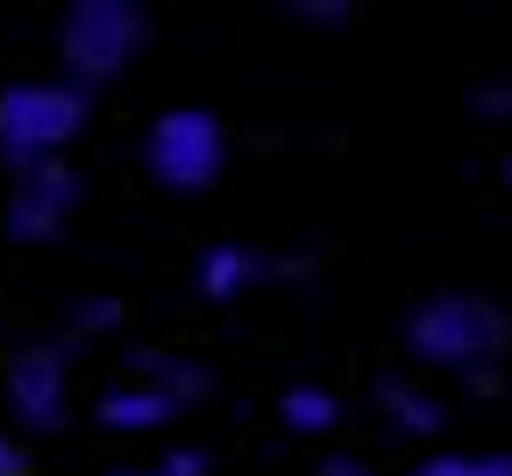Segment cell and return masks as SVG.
Here are the masks:
<instances>
[{
  "instance_id": "obj_1",
  "label": "cell",
  "mask_w": 512,
  "mask_h": 476,
  "mask_svg": "<svg viewBox=\"0 0 512 476\" xmlns=\"http://www.w3.org/2000/svg\"><path fill=\"white\" fill-rule=\"evenodd\" d=\"M93 121V93L72 79H22L0 93V157L15 171L36 164H64V150L86 135Z\"/></svg>"
},
{
  "instance_id": "obj_4",
  "label": "cell",
  "mask_w": 512,
  "mask_h": 476,
  "mask_svg": "<svg viewBox=\"0 0 512 476\" xmlns=\"http://www.w3.org/2000/svg\"><path fill=\"white\" fill-rule=\"evenodd\" d=\"M143 164L171 192H207L228 164V128L207 107H164L143 135Z\"/></svg>"
},
{
  "instance_id": "obj_3",
  "label": "cell",
  "mask_w": 512,
  "mask_h": 476,
  "mask_svg": "<svg viewBox=\"0 0 512 476\" xmlns=\"http://www.w3.org/2000/svg\"><path fill=\"white\" fill-rule=\"evenodd\" d=\"M406 342H413V356H427L441 370H477L512 342V320L477 292H441L406 320Z\"/></svg>"
},
{
  "instance_id": "obj_13",
  "label": "cell",
  "mask_w": 512,
  "mask_h": 476,
  "mask_svg": "<svg viewBox=\"0 0 512 476\" xmlns=\"http://www.w3.org/2000/svg\"><path fill=\"white\" fill-rule=\"evenodd\" d=\"M0 476H29V455H22V441H8V434H0Z\"/></svg>"
},
{
  "instance_id": "obj_10",
  "label": "cell",
  "mask_w": 512,
  "mask_h": 476,
  "mask_svg": "<svg viewBox=\"0 0 512 476\" xmlns=\"http://www.w3.org/2000/svg\"><path fill=\"white\" fill-rule=\"evenodd\" d=\"M377 405H384V420H392L399 434H420V441H427V434H441V405H434L427 391L384 384V391H377Z\"/></svg>"
},
{
  "instance_id": "obj_6",
  "label": "cell",
  "mask_w": 512,
  "mask_h": 476,
  "mask_svg": "<svg viewBox=\"0 0 512 476\" xmlns=\"http://www.w3.org/2000/svg\"><path fill=\"white\" fill-rule=\"evenodd\" d=\"M8 405L22 427H57L64 405H72V370H64V349H22L8 370Z\"/></svg>"
},
{
  "instance_id": "obj_8",
  "label": "cell",
  "mask_w": 512,
  "mask_h": 476,
  "mask_svg": "<svg viewBox=\"0 0 512 476\" xmlns=\"http://www.w3.org/2000/svg\"><path fill=\"white\" fill-rule=\"evenodd\" d=\"M264 256H256V249H235V242H221V249H207L200 256V292L207 299H242V292H256V285H264Z\"/></svg>"
},
{
  "instance_id": "obj_2",
  "label": "cell",
  "mask_w": 512,
  "mask_h": 476,
  "mask_svg": "<svg viewBox=\"0 0 512 476\" xmlns=\"http://www.w3.org/2000/svg\"><path fill=\"white\" fill-rule=\"evenodd\" d=\"M150 50V15L136 8V0H79V8H64L57 22V57L64 72H72V86H100L114 72H128Z\"/></svg>"
},
{
  "instance_id": "obj_11",
  "label": "cell",
  "mask_w": 512,
  "mask_h": 476,
  "mask_svg": "<svg viewBox=\"0 0 512 476\" xmlns=\"http://www.w3.org/2000/svg\"><path fill=\"white\" fill-rule=\"evenodd\" d=\"M413 476H512V455H427Z\"/></svg>"
},
{
  "instance_id": "obj_16",
  "label": "cell",
  "mask_w": 512,
  "mask_h": 476,
  "mask_svg": "<svg viewBox=\"0 0 512 476\" xmlns=\"http://www.w3.org/2000/svg\"><path fill=\"white\" fill-rule=\"evenodd\" d=\"M498 178H505V185H512V150H505V164H498Z\"/></svg>"
},
{
  "instance_id": "obj_7",
  "label": "cell",
  "mask_w": 512,
  "mask_h": 476,
  "mask_svg": "<svg viewBox=\"0 0 512 476\" xmlns=\"http://www.w3.org/2000/svg\"><path fill=\"white\" fill-rule=\"evenodd\" d=\"M178 413V398L150 377V384H114V391H100V405H93V420L107 427V434H150V427H164Z\"/></svg>"
},
{
  "instance_id": "obj_5",
  "label": "cell",
  "mask_w": 512,
  "mask_h": 476,
  "mask_svg": "<svg viewBox=\"0 0 512 476\" xmlns=\"http://www.w3.org/2000/svg\"><path fill=\"white\" fill-rule=\"evenodd\" d=\"M72 207H79V171L72 164H36V171H22V185L8 199V235L50 242L64 221H72Z\"/></svg>"
},
{
  "instance_id": "obj_9",
  "label": "cell",
  "mask_w": 512,
  "mask_h": 476,
  "mask_svg": "<svg viewBox=\"0 0 512 476\" xmlns=\"http://www.w3.org/2000/svg\"><path fill=\"white\" fill-rule=\"evenodd\" d=\"M278 420H285L292 434H328V427H342V398L320 391V384H292V391L278 398Z\"/></svg>"
},
{
  "instance_id": "obj_12",
  "label": "cell",
  "mask_w": 512,
  "mask_h": 476,
  "mask_svg": "<svg viewBox=\"0 0 512 476\" xmlns=\"http://www.w3.org/2000/svg\"><path fill=\"white\" fill-rule=\"evenodd\" d=\"M114 476H207V462H200V455H171V462H157V469H114Z\"/></svg>"
},
{
  "instance_id": "obj_15",
  "label": "cell",
  "mask_w": 512,
  "mask_h": 476,
  "mask_svg": "<svg viewBox=\"0 0 512 476\" xmlns=\"http://www.w3.org/2000/svg\"><path fill=\"white\" fill-rule=\"evenodd\" d=\"M320 476H370V469H363V462H328Z\"/></svg>"
},
{
  "instance_id": "obj_14",
  "label": "cell",
  "mask_w": 512,
  "mask_h": 476,
  "mask_svg": "<svg viewBox=\"0 0 512 476\" xmlns=\"http://www.w3.org/2000/svg\"><path fill=\"white\" fill-rule=\"evenodd\" d=\"M86 327H93V334H100V327H114V306H107V299H93V306H86Z\"/></svg>"
}]
</instances>
